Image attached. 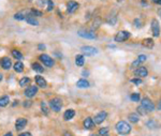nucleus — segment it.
I'll use <instances>...</instances> for the list:
<instances>
[{"label":"nucleus","mask_w":161,"mask_h":136,"mask_svg":"<svg viewBox=\"0 0 161 136\" xmlns=\"http://www.w3.org/2000/svg\"><path fill=\"white\" fill-rule=\"evenodd\" d=\"M140 120V117L138 114H130L129 115V121H131L132 123H136Z\"/></svg>","instance_id":"nucleus-27"},{"label":"nucleus","mask_w":161,"mask_h":136,"mask_svg":"<svg viewBox=\"0 0 161 136\" xmlns=\"http://www.w3.org/2000/svg\"><path fill=\"white\" fill-rule=\"evenodd\" d=\"M131 37V33L128 31H119L118 33L115 35V42H125Z\"/></svg>","instance_id":"nucleus-4"},{"label":"nucleus","mask_w":161,"mask_h":136,"mask_svg":"<svg viewBox=\"0 0 161 136\" xmlns=\"http://www.w3.org/2000/svg\"><path fill=\"white\" fill-rule=\"evenodd\" d=\"M75 116V112L73 109H68V110H66L64 112V120H71L72 118L74 117Z\"/></svg>","instance_id":"nucleus-18"},{"label":"nucleus","mask_w":161,"mask_h":136,"mask_svg":"<svg viewBox=\"0 0 161 136\" xmlns=\"http://www.w3.org/2000/svg\"><path fill=\"white\" fill-rule=\"evenodd\" d=\"M130 82H131V83H133V84H135V85H138V86H139V85H141V84L143 83V80H141V78H138V77H135V78H131V80H130Z\"/></svg>","instance_id":"nucleus-34"},{"label":"nucleus","mask_w":161,"mask_h":136,"mask_svg":"<svg viewBox=\"0 0 161 136\" xmlns=\"http://www.w3.org/2000/svg\"><path fill=\"white\" fill-rule=\"evenodd\" d=\"M84 62H85V58H84L83 55H77V56L75 57V64L77 67H83Z\"/></svg>","instance_id":"nucleus-20"},{"label":"nucleus","mask_w":161,"mask_h":136,"mask_svg":"<svg viewBox=\"0 0 161 136\" xmlns=\"http://www.w3.org/2000/svg\"><path fill=\"white\" fill-rule=\"evenodd\" d=\"M30 105H31V101H25V103H24L25 107H29Z\"/></svg>","instance_id":"nucleus-38"},{"label":"nucleus","mask_w":161,"mask_h":136,"mask_svg":"<svg viewBox=\"0 0 161 136\" xmlns=\"http://www.w3.org/2000/svg\"><path fill=\"white\" fill-rule=\"evenodd\" d=\"M142 107L144 108L145 110H148V112H153L155 109V104L151 101H150L148 98H144L142 100Z\"/></svg>","instance_id":"nucleus-6"},{"label":"nucleus","mask_w":161,"mask_h":136,"mask_svg":"<svg viewBox=\"0 0 161 136\" xmlns=\"http://www.w3.org/2000/svg\"><path fill=\"white\" fill-rule=\"evenodd\" d=\"M116 131L121 135H128L131 132V126L126 121H119L116 124Z\"/></svg>","instance_id":"nucleus-1"},{"label":"nucleus","mask_w":161,"mask_h":136,"mask_svg":"<svg viewBox=\"0 0 161 136\" xmlns=\"http://www.w3.org/2000/svg\"><path fill=\"white\" fill-rule=\"evenodd\" d=\"M151 32H153V35L155 38H158L160 35V27H159V23H158L157 19L153 18L151 19Z\"/></svg>","instance_id":"nucleus-5"},{"label":"nucleus","mask_w":161,"mask_h":136,"mask_svg":"<svg viewBox=\"0 0 161 136\" xmlns=\"http://www.w3.org/2000/svg\"><path fill=\"white\" fill-rule=\"evenodd\" d=\"M76 87L81 88V89H85V88L89 87V83H88V80H77V83H76Z\"/></svg>","instance_id":"nucleus-19"},{"label":"nucleus","mask_w":161,"mask_h":136,"mask_svg":"<svg viewBox=\"0 0 161 136\" xmlns=\"http://www.w3.org/2000/svg\"><path fill=\"white\" fill-rule=\"evenodd\" d=\"M26 124H27V119H25V118H18L16 120V122H15V129L17 131H21V130H23V129L26 126Z\"/></svg>","instance_id":"nucleus-11"},{"label":"nucleus","mask_w":161,"mask_h":136,"mask_svg":"<svg viewBox=\"0 0 161 136\" xmlns=\"http://www.w3.org/2000/svg\"><path fill=\"white\" fill-rule=\"evenodd\" d=\"M26 22L29 25H31V26H38L39 25V22H38V19H36L34 17H32V16L28 15L26 17Z\"/></svg>","instance_id":"nucleus-23"},{"label":"nucleus","mask_w":161,"mask_h":136,"mask_svg":"<svg viewBox=\"0 0 161 136\" xmlns=\"http://www.w3.org/2000/svg\"><path fill=\"white\" fill-rule=\"evenodd\" d=\"M79 9V3L76 2V1H69L67 3V12L68 13H74L76 10Z\"/></svg>","instance_id":"nucleus-10"},{"label":"nucleus","mask_w":161,"mask_h":136,"mask_svg":"<svg viewBox=\"0 0 161 136\" xmlns=\"http://www.w3.org/2000/svg\"><path fill=\"white\" fill-rule=\"evenodd\" d=\"M38 47H39V49H45V45H43V44H40V45L38 46Z\"/></svg>","instance_id":"nucleus-41"},{"label":"nucleus","mask_w":161,"mask_h":136,"mask_svg":"<svg viewBox=\"0 0 161 136\" xmlns=\"http://www.w3.org/2000/svg\"><path fill=\"white\" fill-rule=\"evenodd\" d=\"M37 93H38L37 86H29L28 88H26V90L24 92V95H26L27 98H34Z\"/></svg>","instance_id":"nucleus-9"},{"label":"nucleus","mask_w":161,"mask_h":136,"mask_svg":"<svg viewBox=\"0 0 161 136\" xmlns=\"http://www.w3.org/2000/svg\"><path fill=\"white\" fill-rule=\"evenodd\" d=\"M146 124H147V126H148V128H150V129H154V128H156V126H157V123L155 122V120H149L146 123Z\"/></svg>","instance_id":"nucleus-36"},{"label":"nucleus","mask_w":161,"mask_h":136,"mask_svg":"<svg viewBox=\"0 0 161 136\" xmlns=\"http://www.w3.org/2000/svg\"><path fill=\"white\" fill-rule=\"evenodd\" d=\"M36 83H37V85L39 87H41V88L47 87V83H46V80L43 78V76H40V75L36 76Z\"/></svg>","instance_id":"nucleus-14"},{"label":"nucleus","mask_w":161,"mask_h":136,"mask_svg":"<svg viewBox=\"0 0 161 136\" xmlns=\"http://www.w3.org/2000/svg\"><path fill=\"white\" fill-rule=\"evenodd\" d=\"M79 37H82V38H85V39H90V40H92V39H96V34L92 32V31H83V30H79L77 32Z\"/></svg>","instance_id":"nucleus-12"},{"label":"nucleus","mask_w":161,"mask_h":136,"mask_svg":"<svg viewBox=\"0 0 161 136\" xmlns=\"http://www.w3.org/2000/svg\"><path fill=\"white\" fill-rule=\"evenodd\" d=\"M109 131H110L109 126H105V128L100 129V131H99V135L100 136H108L109 135Z\"/></svg>","instance_id":"nucleus-31"},{"label":"nucleus","mask_w":161,"mask_h":136,"mask_svg":"<svg viewBox=\"0 0 161 136\" xmlns=\"http://www.w3.org/2000/svg\"><path fill=\"white\" fill-rule=\"evenodd\" d=\"M160 108H161V102H160Z\"/></svg>","instance_id":"nucleus-46"},{"label":"nucleus","mask_w":161,"mask_h":136,"mask_svg":"<svg viewBox=\"0 0 161 136\" xmlns=\"http://www.w3.org/2000/svg\"><path fill=\"white\" fill-rule=\"evenodd\" d=\"M12 65V62H11V59H9L8 57H4L1 59V67L4 69V70H9V69L11 68Z\"/></svg>","instance_id":"nucleus-16"},{"label":"nucleus","mask_w":161,"mask_h":136,"mask_svg":"<svg viewBox=\"0 0 161 136\" xmlns=\"http://www.w3.org/2000/svg\"><path fill=\"white\" fill-rule=\"evenodd\" d=\"M41 109L42 113L44 114V115H49V107H47L45 102H41Z\"/></svg>","instance_id":"nucleus-32"},{"label":"nucleus","mask_w":161,"mask_h":136,"mask_svg":"<svg viewBox=\"0 0 161 136\" xmlns=\"http://www.w3.org/2000/svg\"><path fill=\"white\" fill-rule=\"evenodd\" d=\"M39 58L43 62V64L46 65V67H49V68H52V67H54V64H55L54 59H53L52 57H49V55H46V54H42Z\"/></svg>","instance_id":"nucleus-3"},{"label":"nucleus","mask_w":161,"mask_h":136,"mask_svg":"<svg viewBox=\"0 0 161 136\" xmlns=\"http://www.w3.org/2000/svg\"><path fill=\"white\" fill-rule=\"evenodd\" d=\"M143 45L147 48H153L154 47V40L150 38L145 39V40H143Z\"/></svg>","instance_id":"nucleus-21"},{"label":"nucleus","mask_w":161,"mask_h":136,"mask_svg":"<svg viewBox=\"0 0 161 136\" xmlns=\"http://www.w3.org/2000/svg\"><path fill=\"white\" fill-rule=\"evenodd\" d=\"M81 50L86 56H94V55L98 54V49L96 47H92V46H83Z\"/></svg>","instance_id":"nucleus-7"},{"label":"nucleus","mask_w":161,"mask_h":136,"mask_svg":"<svg viewBox=\"0 0 161 136\" xmlns=\"http://www.w3.org/2000/svg\"><path fill=\"white\" fill-rule=\"evenodd\" d=\"M158 15L161 17V9H159V10H158Z\"/></svg>","instance_id":"nucleus-43"},{"label":"nucleus","mask_w":161,"mask_h":136,"mask_svg":"<svg viewBox=\"0 0 161 136\" xmlns=\"http://www.w3.org/2000/svg\"><path fill=\"white\" fill-rule=\"evenodd\" d=\"M32 69H34V71H37V72H39V73L43 72V67H42L40 63H38V62L32 63Z\"/></svg>","instance_id":"nucleus-29"},{"label":"nucleus","mask_w":161,"mask_h":136,"mask_svg":"<svg viewBox=\"0 0 161 136\" xmlns=\"http://www.w3.org/2000/svg\"><path fill=\"white\" fill-rule=\"evenodd\" d=\"M27 13L28 12H19V13H16L14 15V18L17 19V20H23V19H26V17L28 15H27Z\"/></svg>","instance_id":"nucleus-25"},{"label":"nucleus","mask_w":161,"mask_h":136,"mask_svg":"<svg viewBox=\"0 0 161 136\" xmlns=\"http://www.w3.org/2000/svg\"><path fill=\"white\" fill-rule=\"evenodd\" d=\"M130 99H131L133 102H139L141 97H140V93H132V95H130Z\"/></svg>","instance_id":"nucleus-33"},{"label":"nucleus","mask_w":161,"mask_h":136,"mask_svg":"<svg viewBox=\"0 0 161 136\" xmlns=\"http://www.w3.org/2000/svg\"><path fill=\"white\" fill-rule=\"evenodd\" d=\"M2 80V74H0V82Z\"/></svg>","instance_id":"nucleus-44"},{"label":"nucleus","mask_w":161,"mask_h":136,"mask_svg":"<svg viewBox=\"0 0 161 136\" xmlns=\"http://www.w3.org/2000/svg\"><path fill=\"white\" fill-rule=\"evenodd\" d=\"M146 59H147L146 55H140V56L138 57V59L132 62V68H136V67H138V65H140V64L142 63V62L146 61Z\"/></svg>","instance_id":"nucleus-15"},{"label":"nucleus","mask_w":161,"mask_h":136,"mask_svg":"<svg viewBox=\"0 0 161 136\" xmlns=\"http://www.w3.org/2000/svg\"><path fill=\"white\" fill-rule=\"evenodd\" d=\"M153 2L156 4H161V0H153Z\"/></svg>","instance_id":"nucleus-40"},{"label":"nucleus","mask_w":161,"mask_h":136,"mask_svg":"<svg viewBox=\"0 0 161 136\" xmlns=\"http://www.w3.org/2000/svg\"><path fill=\"white\" fill-rule=\"evenodd\" d=\"M91 136H100V135H97V134H92Z\"/></svg>","instance_id":"nucleus-45"},{"label":"nucleus","mask_w":161,"mask_h":136,"mask_svg":"<svg viewBox=\"0 0 161 136\" xmlns=\"http://www.w3.org/2000/svg\"><path fill=\"white\" fill-rule=\"evenodd\" d=\"M134 26H135V28H141V27L143 26V22L140 18H136L134 20Z\"/></svg>","instance_id":"nucleus-35"},{"label":"nucleus","mask_w":161,"mask_h":136,"mask_svg":"<svg viewBox=\"0 0 161 136\" xmlns=\"http://www.w3.org/2000/svg\"><path fill=\"white\" fill-rule=\"evenodd\" d=\"M134 75L139 76V77H146L148 75V71L145 67H140L139 69H136L134 71Z\"/></svg>","instance_id":"nucleus-13"},{"label":"nucleus","mask_w":161,"mask_h":136,"mask_svg":"<svg viewBox=\"0 0 161 136\" xmlns=\"http://www.w3.org/2000/svg\"><path fill=\"white\" fill-rule=\"evenodd\" d=\"M49 106H51V108L54 112L58 113V112H60L61 107H62V101L59 98H54L49 101Z\"/></svg>","instance_id":"nucleus-2"},{"label":"nucleus","mask_w":161,"mask_h":136,"mask_svg":"<svg viewBox=\"0 0 161 136\" xmlns=\"http://www.w3.org/2000/svg\"><path fill=\"white\" fill-rule=\"evenodd\" d=\"M14 71L17 73H22L23 71H24V64H23L21 61H17V62L14 64Z\"/></svg>","instance_id":"nucleus-24"},{"label":"nucleus","mask_w":161,"mask_h":136,"mask_svg":"<svg viewBox=\"0 0 161 136\" xmlns=\"http://www.w3.org/2000/svg\"><path fill=\"white\" fill-rule=\"evenodd\" d=\"M12 56L14 57L15 59H17V60H22L23 59V54L17 50V49H13L12 50Z\"/></svg>","instance_id":"nucleus-26"},{"label":"nucleus","mask_w":161,"mask_h":136,"mask_svg":"<svg viewBox=\"0 0 161 136\" xmlns=\"http://www.w3.org/2000/svg\"><path fill=\"white\" fill-rule=\"evenodd\" d=\"M10 102V98L8 97V95H2V97H0V106L1 107H4V106H7Z\"/></svg>","instance_id":"nucleus-22"},{"label":"nucleus","mask_w":161,"mask_h":136,"mask_svg":"<svg viewBox=\"0 0 161 136\" xmlns=\"http://www.w3.org/2000/svg\"><path fill=\"white\" fill-rule=\"evenodd\" d=\"M106 116H108V114L105 113V112H100L99 114H97V115L95 116L94 119H92L95 122V124H100V123H102V122L106 119Z\"/></svg>","instance_id":"nucleus-8"},{"label":"nucleus","mask_w":161,"mask_h":136,"mask_svg":"<svg viewBox=\"0 0 161 136\" xmlns=\"http://www.w3.org/2000/svg\"><path fill=\"white\" fill-rule=\"evenodd\" d=\"M95 125V122L92 120V118L90 117H87L85 120H84V128L87 129V130H91V129L94 128Z\"/></svg>","instance_id":"nucleus-17"},{"label":"nucleus","mask_w":161,"mask_h":136,"mask_svg":"<svg viewBox=\"0 0 161 136\" xmlns=\"http://www.w3.org/2000/svg\"><path fill=\"white\" fill-rule=\"evenodd\" d=\"M29 84H30L29 77H23L22 80H19V86H21V87H25V86L29 85Z\"/></svg>","instance_id":"nucleus-28"},{"label":"nucleus","mask_w":161,"mask_h":136,"mask_svg":"<svg viewBox=\"0 0 161 136\" xmlns=\"http://www.w3.org/2000/svg\"><path fill=\"white\" fill-rule=\"evenodd\" d=\"M4 136H13V134H12L11 132H9V133H5V134H4Z\"/></svg>","instance_id":"nucleus-42"},{"label":"nucleus","mask_w":161,"mask_h":136,"mask_svg":"<svg viewBox=\"0 0 161 136\" xmlns=\"http://www.w3.org/2000/svg\"><path fill=\"white\" fill-rule=\"evenodd\" d=\"M138 112H139V113L141 114V115H145V114H146V110L144 109L142 106H140L139 108H138Z\"/></svg>","instance_id":"nucleus-37"},{"label":"nucleus","mask_w":161,"mask_h":136,"mask_svg":"<svg viewBox=\"0 0 161 136\" xmlns=\"http://www.w3.org/2000/svg\"><path fill=\"white\" fill-rule=\"evenodd\" d=\"M29 14H30V16H32V17H34V16H42L43 15V13H42L41 11H38V10H36V9L30 10Z\"/></svg>","instance_id":"nucleus-30"},{"label":"nucleus","mask_w":161,"mask_h":136,"mask_svg":"<svg viewBox=\"0 0 161 136\" xmlns=\"http://www.w3.org/2000/svg\"><path fill=\"white\" fill-rule=\"evenodd\" d=\"M19 136H32V135H31L29 132H25V133H22V134H19Z\"/></svg>","instance_id":"nucleus-39"}]
</instances>
